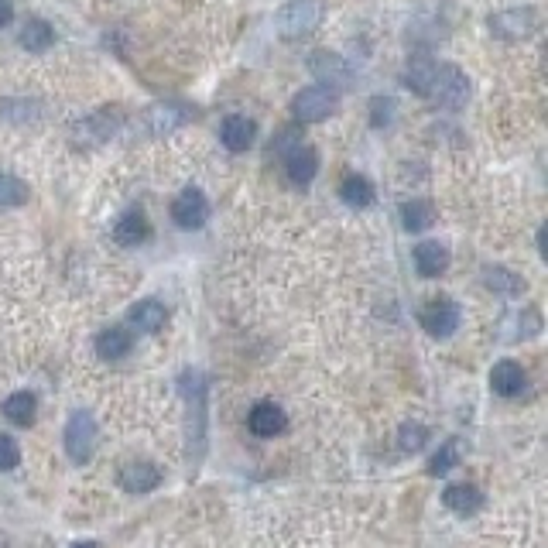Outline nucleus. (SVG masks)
Segmentation results:
<instances>
[{"instance_id": "obj_18", "label": "nucleus", "mask_w": 548, "mask_h": 548, "mask_svg": "<svg viewBox=\"0 0 548 548\" xmlns=\"http://www.w3.org/2000/svg\"><path fill=\"white\" fill-rule=\"evenodd\" d=\"M442 504L466 518V514H477L483 507V494H480V487H473V483H449L446 494H442Z\"/></svg>"}, {"instance_id": "obj_31", "label": "nucleus", "mask_w": 548, "mask_h": 548, "mask_svg": "<svg viewBox=\"0 0 548 548\" xmlns=\"http://www.w3.org/2000/svg\"><path fill=\"white\" fill-rule=\"evenodd\" d=\"M21 463V449L11 435H0V473L4 470H14Z\"/></svg>"}, {"instance_id": "obj_34", "label": "nucleus", "mask_w": 548, "mask_h": 548, "mask_svg": "<svg viewBox=\"0 0 548 548\" xmlns=\"http://www.w3.org/2000/svg\"><path fill=\"white\" fill-rule=\"evenodd\" d=\"M72 548H100V545H96V542H76Z\"/></svg>"}, {"instance_id": "obj_8", "label": "nucleus", "mask_w": 548, "mask_h": 548, "mask_svg": "<svg viewBox=\"0 0 548 548\" xmlns=\"http://www.w3.org/2000/svg\"><path fill=\"white\" fill-rule=\"evenodd\" d=\"M418 319H422L425 333L435 336V340H446V336H453L459 329V305L453 298H432Z\"/></svg>"}, {"instance_id": "obj_2", "label": "nucleus", "mask_w": 548, "mask_h": 548, "mask_svg": "<svg viewBox=\"0 0 548 548\" xmlns=\"http://www.w3.org/2000/svg\"><path fill=\"white\" fill-rule=\"evenodd\" d=\"M326 21V4L322 0H288L274 14V28L281 38H305Z\"/></svg>"}, {"instance_id": "obj_24", "label": "nucleus", "mask_w": 548, "mask_h": 548, "mask_svg": "<svg viewBox=\"0 0 548 548\" xmlns=\"http://www.w3.org/2000/svg\"><path fill=\"white\" fill-rule=\"evenodd\" d=\"M131 346L134 340L124 333V329H107V333H100L96 336V353H100V360H124L127 353H131Z\"/></svg>"}, {"instance_id": "obj_10", "label": "nucleus", "mask_w": 548, "mask_h": 548, "mask_svg": "<svg viewBox=\"0 0 548 548\" xmlns=\"http://www.w3.org/2000/svg\"><path fill=\"white\" fill-rule=\"evenodd\" d=\"M285 175H288V182L298 185V189H305L312 179H316V172H319V151L312 148V144H295L292 151H288L285 158Z\"/></svg>"}, {"instance_id": "obj_33", "label": "nucleus", "mask_w": 548, "mask_h": 548, "mask_svg": "<svg viewBox=\"0 0 548 548\" xmlns=\"http://www.w3.org/2000/svg\"><path fill=\"white\" fill-rule=\"evenodd\" d=\"M11 21H14V4L11 0H0V28H7Z\"/></svg>"}, {"instance_id": "obj_32", "label": "nucleus", "mask_w": 548, "mask_h": 548, "mask_svg": "<svg viewBox=\"0 0 548 548\" xmlns=\"http://www.w3.org/2000/svg\"><path fill=\"white\" fill-rule=\"evenodd\" d=\"M295 144H302V137H298L295 127H288V131H281V134H278V141H274V148H271V151H274L278 158H285L288 151L295 148Z\"/></svg>"}, {"instance_id": "obj_15", "label": "nucleus", "mask_w": 548, "mask_h": 548, "mask_svg": "<svg viewBox=\"0 0 548 548\" xmlns=\"http://www.w3.org/2000/svg\"><path fill=\"white\" fill-rule=\"evenodd\" d=\"M254 137H257V124L244 114H230L220 127V141L227 144V151H233V155H240V151L251 148Z\"/></svg>"}, {"instance_id": "obj_14", "label": "nucleus", "mask_w": 548, "mask_h": 548, "mask_svg": "<svg viewBox=\"0 0 548 548\" xmlns=\"http://www.w3.org/2000/svg\"><path fill=\"white\" fill-rule=\"evenodd\" d=\"M144 120H148V131L161 137V134H172L175 127L189 124L192 110L185 107V103H158V107H151L148 114H144Z\"/></svg>"}, {"instance_id": "obj_6", "label": "nucleus", "mask_w": 548, "mask_h": 548, "mask_svg": "<svg viewBox=\"0 0 548 548\" xmlns=\"http://www.w3.org/2000/svg\"><path fill=\"white\" fill-rule=\"evenodd\" d=\"M309 72L319 79V86L326 90H343V86L353 83V66L343 59L340 52H326V48H316L309 55Z\"/></svg>"}, {"instance_id": "obj_13", "label": "nucleus", "mask_w": 548, "mask_h": 548, "mask_svg": "<svg viewBox=\"0 0 548 548\" xmlns=\"http://www.w3.org/2000/svg\"><path fill=\"white\" fill-rule=\"evenodd\" d=\"M120 487H124L127 494H151V490L161 487V470L155 463H148V459L127 463L124 470H120Z\"/></svg>"}, {"instance_id": "obj_1", "label": "nucleus", "mask_w": 548, "mask_h": 548, "mask_svg": "<svg viewBox=\"0 0 548 548\" xmlns=\"http://www.w3.org/2000/svg\"><path fill=\"white\" fill-rule=\"evenodd\" d=\"M401 79H405L411 93L425 96V100L442 110H459L470 100V76L453 66V62H435L429 55H418L405 66Z\"/></svg>"}, {"instance_id": "obj_30", "label": "nucleus", "mask_w": 548, "mask_h": 548, "mask_svg": "<svg viewBox=\"0 0 548 548\" xmlns=\"http://www.w3.org/2000/svg\"><path fill=\"white\" fill-rule=\"evenodd\" d=\"M394 110H398V103L391 100V96H374L370 100V127H388L391 120H394Z\"/></svg>"}, {"instance_id": "obj_29", "label": "nucleus", "mask_w": 548, "mask_h": 548, "mask_svg": "<svg viewBox=\"0 0 548 548\" xmlns=\"http://www.w3.org/2000/svg\"><path fill=\"white\" fill-rule=\"evenodd\" d=\"M429 442V429L425 425H418V422H408V425H401V432H398V446L405 449V453H418V449Z\"/></svg>"}, {"instance_id": "obj_25", "label": "nucleus", "mask_w": 548, "mask_h": 548, "mask_svg": "<svg viewBox=\"0 0 548 548\" xmlns=\"http://www.w3.org/2000/svg\"><path fill=\"white\" fill-rule=\"evenodd\" d=\"M35 411H38V401L31 391H18L4 401V418L14 425H31L35 422Z\"/></svg>"}, {"instance_id": "obj_22", "label": "nucleus", "mask_w": 548, "mask_h": 548, "mask_svg": "<svg viewBox=\"0 0 548 548\" xmlns=\"http://www.w3.org/2000/svg\"><path fill=\"white\" fill-rule=\"evenodd\" d=\"M401 223H405L408 233L429 230L435 223V206L429 203V199H408V203L401 206Z\"/></svg>"}, {"instance_id": "obj_12", "label": "nucleus", "mask_w": 548, "mask_h": 548, "mask_svg": "<svg viewBox=\"0 0 548 548\" xmlns=\"http://www.w3.org/2000/svg\"><path fill=\"white\" fill-rule=\"evenodd\" d=\"M490 388H494L501 398H518V394L528 391V374L518 360H501L494 370H490Z\"/></svg>"}, {"instance_id": "obj_27", "label": "nucleus", "mask_w": 548, "mask_h": 548, "mask_svg": "<svg viewBox=\"0 0 548 548\" xmlns=\"http://www.w3.org/2000/svg\"><path fill=\"white\" fill-rule=\"evenodd\" d=\"M31 196L28 182H21L18 175L0 172V206H24Z\"/></svg>"}, {"instance_id": "obj_5", "label": "nucleus", "mask_w": 548, "mask_h": 548, "mask_svg": "<svg viewBox=\"0 0 548 548\" xmlns=\"http://www.w3.org/2000/svg\"><path fill=\"white\" fill-rule=\"evenodd\" d=\"M490 35L504 38V42H525L538 28V11L535 7H507V11L490 14Z\"/></svg>"}, {"instance_id": "obj_17", "label": "nucleus", "mask_w": 548, "mask_h": 548, "mask_svg": "<svg viewBox=\"0 0 548 548\" xmlns=\"http://www.w3.org/2000/svg\"><path fill=\"white\" fill-rule=\"evenodd\" d=\"M411 257H415V271L422 274V278H439V274H446V268H449V251L439 244V240L418 244Z\"/></svg>"}, {"instance_id": "obj_9", "label": "nucleus", "mask_w": 548, "mask_h": 548, "mask_svg": "<svg viewBox=\"0 0 548 548\" xmlns=\"http://www.w3.org/2000/svg\"><path fill=\"white\" fill-rule=\"evenodd\" d=\"M172 220L179 223L182 230H199V227H206V220H209V199L203 196L199 189H182L179 196H175V203H172Z\"/></svg>"}, {"instance_id": "obj_7", "label": "nucleus", "mask_w": 548, "mask_h": 548, "mask_svg": "<svg viewBox=\"0 0 548 548\" xmlns=\"http://www.w3.org/2000/svg\"><path fill=\"white\" fill-rule=\"evenodd\" d=\"M62 442H66V453L72 463H86V459L93 456L96 449V422L93 415H86V411H76V415L66 422V435H62Z\"/></svg>"}, {"instance_id": "obj_20", "label": "nucleus", "mask_w": 548, "mask_h": 548, "mask_svg": "<svg viewBox=\"0 0 548 548\" xmlns=\"http://www.w3.org/2000/svg\"><path fill=\"white\" fill-rule=\"evenodd\" d=\"M340 199L353 209H367L374 203V185H370V179H364V175L350 172V175H343V182H340Z\"/></svg>"}, {"instance_id": "obj_28", "label": "nucleus", "mask_w": 548, "mask_h": 548, "mask_svg": "<svg viewBox=\"0 0 548 548\" xmlns=\"http://www.w3.org/2000/svg\"><path fill=\"white\" fill-rule=\"evenodd\" d=\"M0 117L24 124V120H38V103L35 100H4L0 103Z\"/></svg>"}, {"instance_id": "obj_21", "label": "nucleus", "mask_w": 548, "mask_h": 548, "mask_svg": "<svg viewBox=\"0 0 548 548\" xmlns=\"http://www.w3.org/2000/svg\"><path fill=\"white\" fill-rule=\"evenodd\" d=\"M131 326H137L141 333H158L165 326V305L155 298H141L131 309Z\"/></svg>"}, {"instance_id": "obj_26", "label": "nucleus", "mask_w": 548, "mask_h": 548, "mask_svg": "<svg viewBox=\"0 0 548 548\" xmlns=\"http://www.w3.org/2000/svg\"><path fill=\"white\" fill-rule=\"evenodd\" d=\"M459 459H463V453H459V439L442 442L439 453H435L432 463H429V473H432V477H446L449 470H456V466H459Z\"/></svg>"}, {"instance_id": "obj_16", "label": "nucleus", "mask_w": 548, "mask_h": 548, "mask_svg": "<svg viewBox=\"0 0 548 548\" xmlns=\"http://www.w3.org/2000/svg\"><path fill=\"white\" fill-rule=\"evenodd\" d=\"M148 237H151V223H148V216H144L141 209H127V213L117 220V227H114V240L120 247H141Z\"/></svg>"}, {"instance_id": "obj_4", "label": "nucleus", "mask_w": 548, "mask_h": 548, "mask_svg": "<svg viewBox=\"0 0 548 548\" xmlns=\"http://www.w3.org/2000/svg\"><path fill=\"white\" fill-rule=\"evenodd\" d=\"M340 110V93L326 86H305L292 96V114L298 124H319Z\"/></svg>"}, {"instance_id": "obj_23", "label": "nucleus", "mask_w": 548, "mask_h": 548, "mask_svg": "<svg viewBox=\"0 0 548 548\" xmlns=\"http://www.w3.org/2000/svg\"><path fill=\"white\" fill-rule=\"evenodd\" d=\"M483 281H487L490 292L507 295V298L525 292V281H521V274L507 271V268H501V264H494V268H483Z\"/></svg>"}, {"instance_id": "obj_19", "label": "nucleus", "mask_w": 548, "mask_h": 548, "mask_svg": "<svg viewBox=\"0 0 548 548\" xmlns=\"http://www.w3.org/2000/svg\"><path fill=\"white\" fill-rule=\"evenodd\" d=\"M18 42H21L24 52L42 55V52H48V48L55 45V31H52V24H48V21H42V18H31V21H24V28H21Z\"/></svg>"}, {"instance_id": "obj_3", "label": "nucleus", "mask_w": 548, "mask_h": 548, "mask_svg": "<svg viewBox=\"0 0 548 548\" xmlns=\"http://www.w3.org/2000/svg\"><path fill=\"white\" fill-rule=\"evenodd\" d=\"M120 127H124V110L120 107H100L93 110L90 117L76 120L72 124V141L86 144V148H96V144H107Z\"/></svg>"}, {"instance_id": "obj_11", "label": "nucleus", "mask_w": 548, "mask_h": 548, "mask_svg": "<svg viewBox=\"0 0 548 548\" xmlns=\"http://www.w3.org/2000/svg\"><path fill=\"white\" fill-rule=\"evenodd\" d=\"M288 425L285 418V408L274 405V401H257L251 408V415H247V429L254 435H261V439H274V435H281Z\"/></svg>"}]
</instances>
